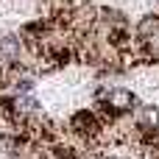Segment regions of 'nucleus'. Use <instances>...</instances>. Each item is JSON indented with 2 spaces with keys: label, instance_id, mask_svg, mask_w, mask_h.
Listing matches in <instances>:
<instances>
[{
  "label": "nucleus",
  "instance_id": "f257e3e1",
  "mask_svg": "<svg viewBox=\"0 0 159 159\" xmlns=\"http://www.w3.org/2000/svg\"><path fill=\"white\" fill-rule=\"evenodd\" d=\"M115 112H120V115H131V112H137L140 106V101H137V95L131 92V89H112L109 92V101H106Z\"/></svg>",
  "mask_w": 159,
  "mask_h": 159
}]
</instances>
